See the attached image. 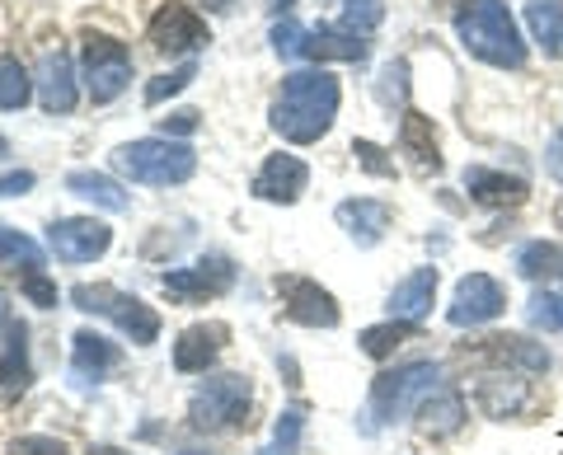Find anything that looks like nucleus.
<instances>
[{
  "label": "nucleus",
  "mask_w": 563,
  "mask_h": 455,
  "mask_svg": "<svg viewBox=\"0 0 563 455\" xmlns=\"http://www.w3.org/2000/svg\"><path fill=\"white\" fill-rule=\"evenodd\" d=\"M33 188V174L29 169H14V174H0V198H20V192Z\"/></svg>",
  "instance_id": "obj_38"
},
{
  "label": "nucleus",
  "mask_w": 563,
  "mask_h": 455,
  "mask_svg": "<svg viewBox=\"0 0 563 455\" xmlns=\"http://www.w3.org/2000/svg\"><path fill=\"white\" fill-rule=\"evenodd\" d=\"M277 291H282V306H287V314L296 324H310V329L339 324V301H333L320 282H310V277H282Z\"/></svg>",
  "instance_id": "obj_12"
},
{
  "label": "nucleus",
  "mask_w": 563,
  "mask_h": 455,
  "mask_svg": "<svg viewBox=\"0 0 563 455\" xmlns=\"http://www.w3.org/2000/svg\"><path fill=\"white\" fill-rule=\"evenodd\" d=\"M418 418H422V432H455L461 428V418H465V404H461V395H432L428 404L418 409Z\"/></svg>",
  "instance_id": "obj_27"
},
{
  "label": "nucleus",
  "mask_w": 563,
  "mask_h": 455,
  "mask_svg": "<svg viewBox=\"0 0 563 455\" xmlns=\"http://www.w3.org/2000/svg\"><path fill=\"white\" fill-rule=\"evenodd\" d=\"M250 409H254V385L244 376H217L192 395L188 418L202 432H235L250 423Z\"/></svg>",
  "instance_id": "obj_6"
},
{
  "label": "nucleus",
  "mask_w": 563,
  "mask_h": 455,
  "mask_svg": "<svg viewBox=\"0 0 563 455\" xmlns=\"http://www.w3.org/2000/svg\"><path fill=\"white\" fill-rule=\"evenodd\" d=\"M10 455H66V446L52 436H20V442H10Z\"/></svg>",
  "instance_id": "obj_37"
},
{
  "label": "nucleus",
  "mask_w": 563,
  "mask_h": 455,
  "mask_svg": "<svg viewBox=\"0 0 563 455\" xmlns=\"http://www.w3.org/2000/svg\"><path fill=\"white\" fill-rule=\"evenodd\" d=\"M38 99L47 113H70L76 109V71H70V57L57 47L47 52L38 66Z\"/></svg>",
  "instance_id": "obj_14"
},
{
  "label": "nucleus",
  "mask_w": 563,
  "mask_h": 455,
  "mask_svg": "<svg viewBox=\"0 0 563 455\" xmlns=\"http://www.w3.org/2000/svg\"><path fill=\"white\" fill-rule=\"evenodd\" d=\"M66 188L76 192V198L103 207V212H128V207H132V198L122 192V184H113L109 174H95V169H70L66 174Z\"/></svg>",
  "instance_id": "obj_21"
},
{
  "label": "nucleus",
  "mask_w": 563,
  "mask_h": 455,
  "mask_svg": "<svg viewBox=\"0 0 563 455\" xmlns=\"http://www.w3.org/2000/svg\"><path fill=\"white\" fill-rule=\"evenodd\" d=\"M554 221H559V231H563V202H559V212H554Z\"/></svg>",
  "instance_id": "obj_44"
},
{
  "label": "nucleus",
  "mask_w": 563,
  "mask_h": 455,
  "mask_svg": "<svg viewBox=\"0 0 563 455\" xmlns=\"http://www.w3.org/2000/svg\"><path fill=\"white\" fill-rule=\"evenodd\" d=\"M231 282H235V264L225 254H211V258H202V264H192V268L165 273V296L192 306V301H207V296H221Z\"/></svg>",
  "instance_id": "obj_10"
},
{
  "label": "nucleus",
  "mask_w": 563,
  "mask_h": 455,
  "mask_svg": "<svg viewBox=\"0 0 563 455\" xmlns=\"http://www.w3.org/2000/svg\"><path fill=\"white\" fill-rule=\"evenodd\" d=\"M465 188L474 202L484 207H521L526 202V179H512V174H498V169H484V165H470L465 169Z\"/></svg>",
  "instance_id": "obj_16"
},
{
  "label": "nucleus",
  "mask_w": 563,
  "mask_h": 455,
  "mask_svg": "<svg viewBox=\"0 0 563 455\" xmlns=\"http://www.w3.org/2000/svg\"><path fill=\"white\" fill-rule=\"evenodd\" d=\"M198 76V62H184L179 71H169V76H155L151 85H146V103H165L169 95H179V90H188V80Z\"/></svg>",
  "instance_id": "obj_33"
},
{
  "label": "nucleus",
  "mask_w": 563,
  "mask_h": 455,
  "mask_svg": "<svg viewBox=\"0 0 563 455\" xmlns=\"http://www.w3.org/2000/svg\"><path fill=\"white\" fill-rule=\"evenodd\" d=\"M503 306H507L503 287L493 282L488 273H470V277H461V287H455V296H451V310H446V320H451L455 329H474V324H488V320H498V314H503Z\"/></svg>",
  "instance_id": "obj_9"
},
{
  "label": "nucleus",
  "mask_w": 563,
  "mask_h": 455,
  "mask_svg": "<svg viewBox=\"0 0 563 455\" xmlns=\"http://www.w3.org/2000/svg\"><path fill=\"white\" fill-rule=\"evenodd\" d=\"M306 57H314V62H362L366 43H362V33H352V29L320 24V29L306 33Z\"/></svg>",
  "instance_id": "obj_20"
},
{
  "label": "nucleus",
  "mask_w": 563,
  "mask_h": 455,
  "mask_svg": "<svg viewBox=\"0 0 563 455\" xmlns=\"http://www.w3.org/2000/svg\"><path fill=\"white\" fill-rule=\"evenodd\" d=\"M90 455H128V451H118V446H95Z\"/></svg>",
  "instance_id": "obj_43"
},
{
  "label": "nucleus",
  "mask_w": 563,
  "mask_h": 455,
  "mask_svg": "<svg viewBox=\"0 0 563 455\" xmlns=\"http://www.w3.org/2000/svg\"><path fill=\"white\" fill-rule=\"evenodd\" d=\"M70 301H76V310H85V314H103V320H113L136 347H146V343L161 339V314H155L146 301H136V296L109 287V282L70 287Z\"/></svg>",
  "instance_id": "obj_5"
},
{
  "label": "nucleus",
  "mask_w": 563,
  "mask_h": 455,
  "mask_svg": "<svg viewBox=\"0 0 563 455\" xmlns=\"http://www.w3.org/2000/svg\"><path fill=\"white\" fill-rule=\"evenodd\" d=\"M380 20H385L380 0H347L343 5V29H352V33H372Z\"/></svg>",
  "instance_id": "obj_34"
},
{
  "label": "nucleus",
  "mask_w": 563,
  "mask_h": 455,
  "mask_svg": "<svg viewBox=\"0 0 563 455\" xmlns=\"http://www.w3.org/2000/svg\"><path fill=\"white\" fill-rule=\"evenodd\" d=\"M550 174H554V179L563 184V132H559L554 142H550Z\"/></svg>",
  "instance_id": "obj_41"
},
{
  "label": "nucleus",
  "mask_w": 563,
  "mask_h": 455,
  "mask_svg": "<svg viewBox=\"0 0 563 455\" xmlns=\"http://www.w3.org/2000/svg\"><path fill=\"white\" fill-rule=\"evenodd\" d=\"M517 273L531 277V282H554V277H563V249L559 244H526V249L517 254Z\"/></svg>",
  "instance_id": "obj_26"
},
{
  "label": "nucleus",
  "mask_w": 563,
  "mask_h": 455,
  "mask_svg": "<svg viewBox=\"0 0 563 455\" xmlns=\"http://www.w3.org/2000/svg\"><path fill=\"white\" fill-rule=\"evenodd\" d=\"M526 320H531L536 329H550V334H559V329H563V296L536 291L531 306H526Z\"/></svg>",
  "instance_id": "obj_32"
},
{
  "label": "nucleus",
  "mask_w": 563,
  "mask_h": 455,
  "mask_svg": "<svg viewBox=\"0 0 563 455\" xmlns=\"http://www.w3.org/2000/svg\"><path fill=\"white\" fill-rule=\"evenodd\" d=\"M474 353L498 362V366H526V371H544V366H550V357H544L540 347H531L526 339H512V334H493L474 347Z\"/></svg>",
  "instance_id": "obj_22"
},
{
  "label": "nucleus",
  "mask_w": 563,
  "mask_h": 455,
  "mask_svg": "<svg viewBox=\"0 0 563 455\" xmlns=\"http://www.w3.org/2000/svg\"><path fill=\"white\" fill-rule=\"evenodd\" d=\"M0 258H5V264H24V268H43L38 244H33L29 235H20V231H5V225H0Z\"/></svg>",
  "instance_id": "obj_31"
},
{
  "label": "nucleus",
  "mask_w": 563,
  "mask_h": 455,
  "mask_svg": "<svg viewBox=\"0 0 563 455\" xmlns=\"http://www.w3.org/2000/svg\"><path fill=\"white\" fill-rule=\"evenodd\" d=\"M10 151V142H5V136H0V155H5Z\"/></svg>",
  "instance_id": "obj_45"
},
{
  "label": "nucleus",
  "mask_w": 563,
  "mask_h": 455,
  "mask_svg": "<svg viewBox=\"0 0 563 455\" xmlns=\"http://www.w3.org/2000/svg\"><path fill=\"white\" fill-rule=\"evenodd\" d=\"M24 296H29L33 306H43V310H47V306H57V287H52L38 268H29V273H24Z\"/></svg>",
  "instance_id": "obj_36"
},
{
  "label": "nucleus",
  "mask_w": 563,
  "mask_h": 455,
  "mask_svg": "<svg viewBox=\"0 0 563 455\" xmlns=\"http://www.w3.org/2000/svg\"><path fill=\"white\" fill-rule=\"evenodd\" d=\"M10 324V301H5V291H0V329Z\"/></svg>",
  "instance_id": "obj_42"
},
{
  "label": "nucleus",
  "mask_w": 563,
  "mask_h": 455,
  "mask_svg": "<svg viewBox=\"0 0 563 455\" xmlns=\"http://www.w3.org/2000/svg\"><path fill=\"white\" fill-rule=\"evenodd\" d=\"M352 151H357V155H362V165H366V169H372V174H395V165H390V160H380V155H385L380 146H372V142H357V146H352Z\"/></svg>",
  "instance_id": "obj_39"
},
{
  "label": "nucleus",
  "mask_w": 563,
  "mask_h": 455,
  "mask_svg": "<svg viewBox=\"0 0 563 455\" xmlns=\"http://www.w3.org/2000/svg\"><path fill=\"white\" fill-rule=\"evenodd\" d=\"M301 428H306V413L301 409H287L277 418V428H273V442L263 446L258 455H296V446H301Z\"/></svg>",
  "instance_id": "obj_30"
},
{
  "label": "nucleus",
  "mask_w": 563,
  "mask_h": 455,
  "mask_svg": "<svg viewBox=\"0 0 563 455\" xmlns=\"http://www.w3.org/2000/svg\"><path fill=\"white\" fill-rule=\"evenodd\" d=\"M211 33L198 20V10H188L184 0H169V5L155 10L151 20V47L161 52H192V47H207Z\"/></svg>",
  "instance_id": "obj_11"
},
{
  "label": "nucleus",
  "mask_w": 563,
  "mask_h": 455,
  "mask_svg": "<svg viewBox=\"0 0 563 455\" xmlns=\"http://www.w3.org/2000/svg\"><path fill=\"white\" fill-rule=\"evenodd\" d=\"M165 132H198V113H192V109L169 113V118H165Z\"/></svg>",
  "instance_id": "obj_40"
},
{
  "label": "nucleus",
  "mask_w": 563,
  "mask_h": 455,
  "mask_svg": "<svg viewBox=\"0 0 563 455\" xmlns=\"http://www.w3.org/2000/svg\"><path fill=\"white\" fill-rule=\"evenodd\" d=\"M29 95H33V80H29V71L14 57H0V109H24L29 103Z\"/></svg>",
  "instance_id": "obj_28"
},
{
  "label": "nucleus",
  "mask_w": 563,
  "mask_h": 455,
  "mask_svg": "<svg viewBox=\"0 0 563 455\" xmlns=\"http://www.w3.org/2000/svg\"><path fill=\"white\" fill-rule=\"evenodd\" d=\"M273 47H277V57H301L306 52V29L296 24V20H282L277 29H273Z\"/></svg>",
  "instance_id": "obj_35"
},
{
  "label": "nucleus",
  "mask_w": 563,
  "mask_h": 455,
  "mask_svg": "<svg viewBox=\"0 0 563 455\" xmlns=\"http://www.w3.org/2000/svg\"><path fill=\"white\" fill-rule=\"evenodd\" d=\"M526 24H531L536 43L550 52V57H563V5L559 0H531V5H526Z\"/></svg>",
  "instance_id": "obj_24"
},
{
  "label": "nucleus",
  "mask_w": 563,
  "mask_h": 455,
  "mask_svg": "<svg viewBox=\"0 0 563 455\" xmlns=\"http://www.w3.org/2000/svg\"><path fill=\"white\" fill-rule=\"evenodd\" d=\"M113 165L128 174L132 184H151V188H169V184H184L192 179V169H198V155L192 146L184 142H169V136H146V142H128Z\"/></svg>",
  "instance_id": "obj_4"
},
{
  "label": "nucleus",
  "mask_w": 563,
  "mask_h": 455,
  "mask_svg": "<svg viewBox=\"0 0 563 455\" xmlns=\"http://www.w3.org/2000/svg\"><path fill=\"white\" fill-rule=\"evenodd\" d=\"M413 334V324H399V320H390V324H376V329H362V353L366 357H390L395 353V347L404 343V339H409Z\"/></svg>",
  "instance_id": "obj_29"
},
{
  "label": "nucleus",
  "mask_w": 563,
  "mask_h": 455,
  "mask_svg": "<svg viewBox=\"0 0 563 455\" xmlns=\"http://www.w3.org/2000/svg\"><path fill=\"white\" fill-rule=\"evenodd\" d=\"M70 343H76V357H70V376H76L80 385H90V380L99 385V380L118 366V347L103 339V334H90V329H80V334L70 339Z\"/></svg>",
  "instance_id": "obj_19"
},
{
  "label": "nucleus",
  "mask_w": 563,
  "mask_h": 455,
  "mask_svg": "<svg viewBox=\"0 0 563 455\" xmlns=\"http://www.w3.org/2000/svg\"><path fill=\"white\" fill-rule=\"evenodd\" d=\"M47 244L57 258H66V264H95V258L113 244V231L95 217H66V221H52Z\"/></svg>",
  "instance_id": "obj_8"
},
{
  "label": "nucleus",
  "mask_w": 563,
  "mask_h": 455,
  "mask_svg": "<svg viewBox=\"0 0 563 455\" xmlns=\"http://www.w3.org/2000/svg\"><path fill=\"white\" fill-rule=\"evenodd\" d=\"M333 217H339V225L357 244H376L385 231H390V207L376 202V198H347V202H339Z\"/></svg>",
  "instance_id": "obj_18"
},
{
  "label": "nucleus",
  "mask_w": 563,
  "mask_h": 455,
  "mask_svg": "<svg viewBox=\"0 0 563 455\" xmlns=\"http://www.w3.org/2000/svg\"><path fill=\"white\" fill-rule=\"evenodd\" d=\"M306 184H310L306 160H296V155H268V165L254 174V198L287 207V202L301 198Z\"/></svg>",
  "instance_id": "obj_13"
},
{
  "label": "nucleus",
  "mask_w": 563,
  "mask_h": 455,
  "mask_svg": "<svg viewBox=\"0 0 563 455\" xmlns=\"http://www.w3.org/2000/svg\"><path fill=\"white\" fill-rule=\"evenodd\" d=\"M465 5L470 10H461L455 33H461V43L474 52V57L488 62V66H503V71L526 66V43L517 33L512 10H507L503 0H465Z\"/></svg>",
  "instance_id": "obj_2"
},
{
  "label": "nucleus",
  "mask_w": 563,
  "mask_h": 455,
  "mask_svg": "<svg viewBox=\"0 0 563 455\" xmlns=\"http://www.w3.org/2000/svg\"><path fill=\"white\" fill-rule=\"evenodd\" d=\"M339 80L329 71H296L282 80V95L273 103V127L296 146H310L333 127L339 118Z\"/></svg>",
  "instance_id": "obj_1"
},
{
  "label": "nucleus",
  "mask_w": 563,
  "mask_h": 455,
  "mask_svg": "<svg viewBox=\"0 0 563 455\" xmlns=\"http://www.w3.org/2000/svg\"><path fill=\"white\" fill-rule=\"evenodd\" d=\"M399 142H404V151H409L422 169H442V155H437V132H432V118H422V113H404Z\"/></svg>",
  "instance_id": "obj_25"
},
{
  "label": "nucleus",
  "mask_w": 563,
  "mask_h": 455,
  "mask_svg": "<svg viewBox=\"0 0 563 455\" xmlns=\"http://www.w3.org/2000/svg\"><path fill=\"white\" fill-rule=\"evenodd\" d=\"M29 334L24 324H10L5 357H0V395H24L29 390Z\"/></svg>",
  "instance_id": "obj_23"
},
{
  "label": "nucleus",
  "mask_w": 563,
  "mask_h": 455,
  "mask_svg": "<svg viewBox=\"0 0 563 455\" xmlns=\"http://www.w3.org/2000/svg\"><path fill=\"white\" fill-rule=\"evenodd\" d=\"M432 395H442V366L437 362H409V366H395V371L376 376L372 404H366V432H376L385 423H404Z\"/></svg>",
  "instance_id": "obj_3"
},
{
  "label": "nucleus",
  "mask_w": 563,
  "mask_h": 455,
  "mask_svg": "<svg viewBox=\"0 0 563 455\" xmlns=\"http://www.w3.org/2000/svg\"><path fill=\"white\" fill-rule=\"evenodd\" d=\"M432 296H437V268H413V273L390 291V320L418 324L422 314L432 310Z\"/></svg>",
  "instance_id": "obj_15"
},
{
  "label": "nucleus",
  "mask_w": 563,
  "mask_h": 455,
  "mask_svg": "<svg viewBox=\"0 0 563 455\" xmlns=\"http://www.w3.org/2000/svg\"><path fill=\"white\" fill-rule=\"evenodd\" d=\"M132 80V52L109 33H85V90L95 103H113Z\"/></svg>",
  "instance_id": "obj_7"
},
{
  "label": "nucleus",
  "mask_w": 563,
  "mask_h": 455,
  "mask_svg": "<svg viewBox=\"0 0 563 455\" xmlns=\"http://www.w3.org/2000/svg\"><path fill=\"white\" fill-rule=\"evenodd\" d=\"M221 339H225L221 324H192V329H184L179 343H174V366H179L184 376L207 371V366L217 362V353H221Z\"/></svg>",
  "instance_id": "obj_17"
}]
</instances>
